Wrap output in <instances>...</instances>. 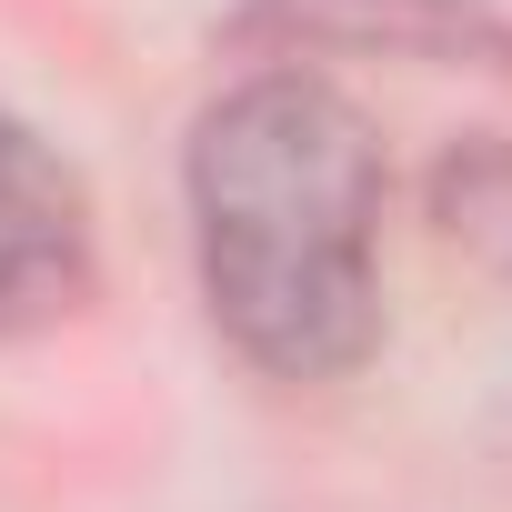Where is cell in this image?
<instances>
[{"mask_svg": "<svg viewBox=\"0 0 512 512\" xmlns=\"http://www.w3.org/2000/svg\"><path fill=\"white\" fill-rule=\"evenodd\" d=\"M191 251L221 342L272 382H342L382 342V141L312 71H251L191 131Z\"/></svg>", "mask_w": 512, "mask_h": 512, "instance_id": "obj_1", "label": "cell"}, {"mask_svg": "<svg viewBox=\"0 0 512 512\" xmlns=\"http://www.w3.org/2000/svg\"><path fill=\"white\" fill-rule=\"evenodd\" d=\"M91 292V201L71 161L0 111V332H41Z\"/></svg>", "mask_w": 512, "mask_h": 512, "instance_id": "obj_2", "label": "cell"}, {"mask_svg": "<svg viewBox=\"0 0 512 512\" xmlns=\"http://www.w3.org/2000/svg\"><path fill=\"white\" fill-rule=\"evenodd\" d=\"M241 41L262 51H392V61H492L512 71V21L492 0H251Z\"/></svg>", "mask_w": 512, "mask_h": 512, "instance_id": "obj_3", "label": "cell"}, {"mask_svg": "<svg viewBox=\"0 0 512 512\" xmlns=\"http://www.w3.org/2000/svg\"><path fill=\"white\" fill-rule=\"evenodd\" d=\"M432 211H442V241L472 251L482 272L512 282V151L482 141V151H452L442 181H432Z\"/></svg>", "mask_w": 512, "mask_h": 512, "instance_id": "obj_4", "label": "cell"}]
</instances>
